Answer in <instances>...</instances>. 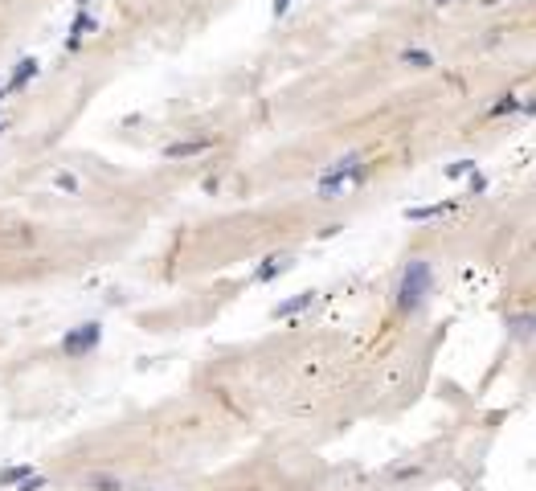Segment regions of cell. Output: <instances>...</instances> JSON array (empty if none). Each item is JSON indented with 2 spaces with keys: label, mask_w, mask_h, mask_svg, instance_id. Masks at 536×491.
I'll use <instances>...</instances> for the list:
<instances>
[{
  "label": "cell",
  "mask_w": 536,
  "mask_h": 491,
  "mask_svg": "<svg viewBox=\"0 0 536 491\" xmlns=\"http://www.w3.org/2000/svg\"><path fill=\"white\" fill-rule=\"evenodd\" d=\"M86 487H91V491H123V483H119L115 475H91V479H86Z\"/></svg>",
  "instance_id": "4fadbf2b"
},
{
  "label": "cell",
  "mask_w": 536,
  "mask_h": 491,
  "mask_svg": "<svg viewBox=\"0 0 536 491\" xmlns=\"http://www.w3.org/2000/svg\"><path fill=\"white\" fill-rule=\"evenodd\" d=\"M98 344H103V324H94V320H86V324L70 327V332L62 336V352H66L70 360H82V356H91Z\"/></svg>",
  "instance_id": "3957f363"
},
{
  "label": "cell",
  "mask_w": 536,
  "mask_h": 491,
  "mask_svg": "<svg viewBox=\"0 0 536 491\" xmlns=\"http://www.w3.org/2000/svg\"><path fill=\"white\" fill-rule=\"evenodd\" d=\"M315 303V291H299L295 299H287V303L275 307V320H291V315H299V311H307V307Z\"/></svg>",
  "instance_id": "52a82bcc"
},
{
  "label": "cell",
  "mask_w": 536,
  "mask_h": 491,
  "mask_svg": "<svg viewBox=\"0 0 536 491\" xmlns=\"http://www.w3.org/2000/svg\"><path fill=\"white\" fill-rule=\"evenodd\" d=\"M483 188H488V176L475 168V172H471V192H483Z\"/></svg>",
  "instance_id": "e0dca14e"
},
{
  "label": "cell",
  "mask_w": 536,
  "mask_h": 491,
  "mask_svg": "<svg viewBox=\"0 0 536 491\" xmlns=\"http://www.w3.org/2000/svg\"><path fill=\"white\" fill-rule=\"evenodd\" d=\"M17 491H46V475H25L17 483Z\"/></svg>",
  "instance_id": "2e32d148"
},
{
  "label": "cell",
  "mask_w": 536,
  "mask_h": 491,
  "mask_svg": "<svg viewBox=\"0 0 536 491\" xmlns=\"http://www.w3.org/2000/svg\"><path fill=\"white\" fill-rule=\"evenodd\" d=\"M365 176H369V164H365V156H356V152H352V156H340L327 172H320L315 192H320L324 201H332V197H340L344 188L365 185Z\"/></svg>",
  "instance_id": "7a4b0ae2"
},
{
  "label": "cell",
  "mask_w": 536,
  "mask_h": 491,
  "mask_svg": "<svg viewBox=\"0 0 536 491\" xmlns=\"http://www.w3.org/2000/svg\"><path fill=\"white\" fill-rule=\"evenodd\" d=\"M213 148V140L205 136V140H176L164 148V160H192V156H205Z\"/></svg>",
  "instance_id": "277c9868"
},
{
  "label": "cell",
  "mask_w": 536,
  "mask_h": 491,
  "mask_svg": "<svg viewBox=\"0 0 536 491\" xmlns=\"http://www.w3.org/2000/svg\"><path fill=\"white\" fill-rule=\"evenodd\" d=\"M516 111H524V103H520L516 94H504L499 103H491V107H488V119H499V115H516Z\"/></svg>",
  "instance_id": "30bf717a"
},
{
  "label": "cell",
  "mask_w": 536,
  "mask_h": 491,
  "mask_svg": "<svg viewBox=\"0 0 536 491\" xmlns=\"http://www.w3.org/2000/svg\"><path fill=\"white\" fill-rule=\"evenodd\" d=\"M4 98H8V94H4V86H0V103H4Z\"/></svg>",
  "instance_id": "44dd1931"
},
{
  "label": "cell",
  "mask_w": 536,
  "mask_h": 491,
  "mask_svg": "<svg viewBox=\"0 0 536 491\" xmlns=\"http://www.w3.org/2000/svg\"><path fill=\"white\" fill-rule=\"evenodd\" d=\"M0 131H8V123H4V119H0Z\"/></svg>",
  "instance_id": "ffe728a7"
},
{
  "label": "cell",
  "mask_w": 536,
  "mask_h": 491,
  "mask_svg": "<svg viewBox=\"0 0 536 491\" xmlns=\"http://www.w3.org/2000/svg\"><path fill=\"white\" fill-rule=\"evenodd\" d=\"M401 62L414 66V70H430L434 66V53L430 49H401Z\"/></svg>",
  "instance_id": "8fae6325"
},
{
  "label": "cell",
  "mask_w": 536,
  "mask_h": 491,
  "mask_svg": "<svg viewBox=\"0 0 536 491\" xmlns=\"http://www.w3.org/2000/svg\"><path fill=\"white\" fill-rule=\"evenodd\" d=\"M37 74H41V62H37V58H21V62H17V70H13V78L4 82V94L25 91V86H29V82H33Z\"/></svg>",
  "instance_id": "5b68a950"
},
{
  "label": "cell",
  "mask_w": 536,
  "mask_h": 491,
  "mask_svg": "<svg viewBox=\"0 0 536 491\" xmlns=\"http://www.w3.org/2000/svg\"><path fill=\"white\" fill-rule=\"evenodd\" d=\"M430 291H434V266H430L426 258H410L405 270H401V279H397V291H393L397 311H401V315L421 311L426 299H430Z\"/></svg>",
  "instance_id": "6da1fadb"
},
{
  "label": "cell",
  "mask_w": 536,
  "mask_h": 491,
  "mask_svg": "<svg viewBox=\"0 0 536 491\" xmlns=\"http://www.w3.org/2000/svg\"><path fill=\"white\" fill-rule=\"evenodd\" d=\"M94 29H98V21H94L91 13H74L70 33H66V53H78V46H82V37H86V33H94Z\"/></svg>",
  "instance_id": "8992f818"
},
{
  "label": "cell",
  "mask_w": 536,
  "mask_h": 491,
  "mask_svg": "<svg viewBox=\"0 0 536 491\" xmlns=\"http://www.w3.org/2000/svg\"><path fill=\"white\" fill-rule=\"evenodd\" d=\"M53 188H62V192H78V176H74V172H58V176H53Z\"/></svg>",
  "instance_id": "9a60e30c"
},
{
  "label": "cell",
  "mask_w": 536,
  "mask_h": 491,
  "mask_svg": "<svg viewBox=\"0 0 536 491\" xmlns=\"http://www.w3.org/2000/svg\"><path fill=\"white\" fill-rule=\"evenodd\" d=\"M287 266H291V258H287V254H275V258H266V262L254 270V279L258 282H270V279H279Z\"/></svg>",
  "instance_id": "9c48e42d"
},
{
  "label": "cell",
  "mask_w": 536,
  "mask_h": 491,
  "mask_svg": "<svg viewBox=\"0 0 536 491\" xmlns=\"http://www.w3.org/2000/svg\"><path fill=\"white\" fill-rule=\"evenodd\" d=\"M91 8V0H74V13H86Z\"/></svg>",
  "instance_id": "d6986e66"
},
{
  "label": "cell",
  "mask_w": 536,
  "mask_h": 491,
  "mask_svg": "<svg viewBox=\"0 0 536 491\" xmlns=\"http://www.w3.org/2000/svg\"><path fill=\"white\" fill-rule=\"evenodd\" d=\"M438 4H450V0H438Z\"/></svg>",
  "instance_id": "7402d4cb"
},
{
  "label": "cell",
  "mask_w": 536,
  "mask_h": 491,
  "mask_svg": "<svg viewBox=\"0 0 536 491\" xmlns=\"http://www.w3.org/2000/svg\"><path fill=\"white\" fill-rule=\"evenodd\" d=\"M287 8H291V0H275V4H270V13H275V17H282Z\"/></svg>",
  "instance_id": "ac0fdd59"
},
{
  "label": "cell",
  "mask_w": 536,
  "mask_h": 491,
  "mask_svg": "<svg viewBox=\"0 0 536 491\" xmlns=\"http://www.w3.org/2000/svg\"><path fill=\"white\" fill-rule=\"evenodd\" d=\"M479 164L475 160H455V164H446V181H463V176H471Z\"/></svg>",
  "instance_id": "5bb4252c"
},
{
  "label": "cell",
  "mask_w": 536,
  "mask_h": 491,
  "mask_svg": "<svg viewBox=\"0 0 536 491\" xmlns=\"http://www.w3.org/2000/svg\"><path fill=\"white\" fill-rule=\"evenodd\" d=\"M25 475H33V467L29 463H21V467H8V471H0V487H17Z\"/></svg>",
  "instance_id": "7c38bea8"
},
{
  "label": "cell",
  "mask_w": 536,
  "mask_h": 491,
  "mask_svg": "<svg viewBox=\"0 0 536 491\" xmlns=\"http://www.w3.org/2000/svg\"><path fill=\"white\" fill-rule=\"evenodd\" d=\"M450 209H455V201L446 197V201H434V205H410L405 217H410V221H430V217H443V213H450Z\"/></svg>",
  "instance_id": "ba28073f"
}]
</instances>
